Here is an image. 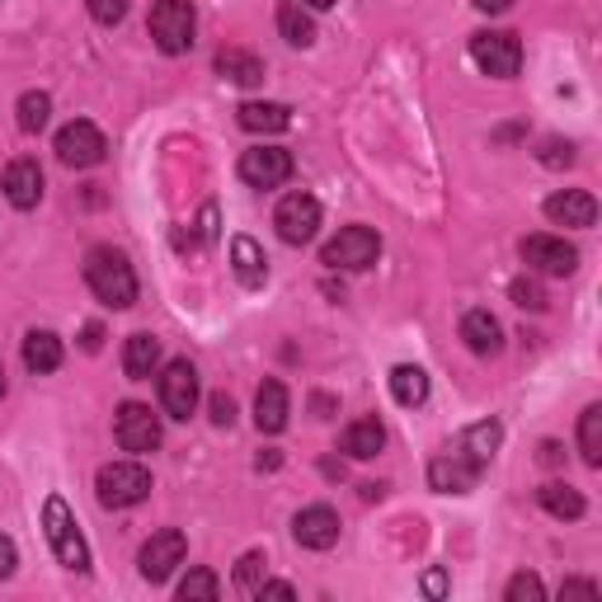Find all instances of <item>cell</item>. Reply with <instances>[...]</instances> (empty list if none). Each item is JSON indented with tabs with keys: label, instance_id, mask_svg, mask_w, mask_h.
Listing matches in <instances>:
<instances>
[{
	"label": "cell",
	"instance_id": "4dcf8cb0",
	"mask_svg": "<svg viewBox=\"0 0 602 602\" xmlns=\"http://www.w3.org/2000/svg\"><path fill=\"white\" fill-rule=\"evenodd\" d=\"M48 113H52V99L43 90H29L24 99H19V128H24V132H43Z\"/></svg>",
	"mask_w": 602,
	"mask_h": 602
},
{
	"label": "cell",
	"instance_id": "c3c4849f",
	"mask_svg": "<svg viewBox=\"0 0 602 602\" xmlns=\"http://www.w3.org/2000/svg\"><path fill=\"white\" fill-rule=\"evenodd\" d=\"M381 494H387V485H363V499H368V504H372V499H381Z\"/></svg>",
	"mask_w": 602,
	"mask_h": 602
},
{
	"label": "cell",
	"instance_id": "f6af8a7d",
	"mask_svg": "<svg viewBox=\"0 0 602 602\" xmlns=\"http://www.w3.org/2000/svg\"><path fill=\"white\" fill-rule=\"evenodd\" d=\"M541 461H546V466H560L565 452H560V443H541Z\"/></svg>",
	"mask_w": 602,
	"mask_h": 602
},
{
	"label": "cell",
	"instance_id": "5bb4252c",
	"mask_svg": "<svg viewBox=\"0 0 602 602\" xmlns=\"http://www.w3.org/2000/svg\"><path fill=\"white\" fill-rule=\"evenodd\" d=\"M475 480H480V461H471L466 452H443L429 466V485L438 494H466L475 490Z\"/></svg>",
	"mask_w": 602,
	"mask_h": 602
},
{
	"label": "cell",
	"instance_id": "681fc988",
	"mask_svg": "<svg viewBox=\"0 0 602 602\" xmlns=\"http://www.w3.org/2000/svg\"><path fill=\"white\" fill-rule=\"evenodd\" d=\"M0 395H6V372H0Z\"/></svg>",
	"mask_w": 602,
	"mask_h": 602
},
{
	"label": "cell",
	"instance_id": "e575fe53",
	"mask_svg": "<svg viewBox=\"0 0 602 602\" xmlns=\"http://www.w3.org/2000/svg\"><path fill=\"white\" fill-rule=\"evenodd\" d=\"M504 598H509V602H541V598H546V589H541L536 574H518V579H509Z\"/></svg>",
	"mask_w": 602,
	"mask_h": 602
},
{
	"label": "cell",
	"instance_id": "30bf717a",
	"mask_svg": "<svg viewBox=\"0 0 602 602\" xmlns=\"http://www.w3.org/2000/svg\"><path fill=\"white\" fill-rule=\"evenodd\" d=\"M113 433H118V448H123V452H137V456L160 448V419L151 414V405H137V400H128V405L118 410Z\"/></svg>",
	"mask_w": 602,
	"mask_h": 602
},
{
	"label": "cell",
	"instance_id": "e0dca14e",
	"mask_svg": "<svg viewBox=\"0 0 602 602\" xmlns=\"http://www.w3.org/2000/svg\"><path fill=\"white\" fill-rule=\"evenodd\" d=\"M546 217L555 227H574V231H584L598 222V203H593V193L584 189H560L546 198Z\"/></svg>",
	"mask_w": 602,
	"mask_h": 602
},
{
	"label": "cell",
	"instance_id": "bcb514c9",
	"mask_svg": "<svg viewBox=\"0 0 602 602\" xmlns=\"http://www.w3.org/2000/svg\"><path fill=\"white\" fill-rule=\"evenodd\" d=\"M513 6V0H475V10H485V14H504Z\"/></svg>",
	"mask_w": 602,
	"mask_h": 602
},
{
	"label": "cell",
	"instance_id": "ba28073f",
	"mask_svg": "<svg viewBox=\"0 0 602 602\" xmlns=\"http://www.w3.org/2000/svg\"><path fill=\"white\" fill-rule=\"evenodd\" d=\"M160 405H165L170 419H189L198 410V368L189 358H174L160 372Z\"/></svg>",
	"mask_w": 602,
	"mask_h": 602
},
{
	"label": "cell",
	"instance_id": "7bdbcfd3",
	"mask_svg": "<svg viewBox=\"0 0 602 602\" xmlns=\"http://www.w3.org/2000/svg\"><path fill=\"white\" fill-rule=\"evenodd\" d=\"M424 593H429V598H443V593H448V574H443V570H429V574H424Z\"/></svg>",
	"mask_w": 602,
	"mask_h": 602
},
{
	"label": "cell",
	"instance_id": "4fadbf2b",
	"mask_svg": "<svg viewBox=\"0 0 602 602\" xmlns=\"http://www.w3.org/2000/svg\"><path fill=\"white\" fill-rule=\"evenodd\" d=\"M240 179L254 189H278L292 179V151L283 147H254L240 155Z\"/></svg>",
	"mask_w": 602,
	"mask_h": 602
},
{
	"label": "cell",
	"instance_id": "5b68a950",
	"mask_svg": "<svg viewBox=\"0 0 602 602\" xmlns=\"http://www.w3.org/2000/svg\"><path fill=\"white\" fill-rule=\"evenodd\" d=\"M377 254H381V235H377L372 227H344L325 250H320V264L358 273V269H372Z\"/></svg>",
	"mask_w": 602,
	"mask_h": 602
},
{
	"label": "cell",
	"instance_id": "ac0fdd59",
	"mask_svg": "<svg viewBox=\"0 0 602 602\" xmlns=\"http://www.w3.org/2000/svg\"><path fill=\"white\" fill-rule=\"evenodd\" d=\"M461 339H466L471 353L494 358L499 349H504V325H499L490 311H466V315H461Z\"/></svg>",
	"mask_w": 602,
	"mask_h": 602
},
{
	"label": "cell",
	"instance_id": "ab89813d",
	"mask_svg": "<svg viewBox=\"0 0 602 602\" xmlns=\"http://www.w3.org/2000/svg\"><path fill=\"white\" fill-rule=\"evenodd\" d=\"M560 598H598V584H589V579H570V584H560Z\"/></svg>",
	"mask_w": 602,
	"mask_h": 602
},
{
	"label": "cell",
	"instance_id": "cb8c5ba5",
	"mask_svg": "<svg viewBox=\"0 0 602 602\" xmlns=\"http://www.w3.org/2000/svg\"><path fill=\"white\" fill-rule=\"evenodd\" d=\"M155 368H160V339H151V334H132V339H128V349H123V372H128L132 381H147Z\"/></svg>",
	"mask_w": 602,
	"mask_h": 602
},
{
	"label": "cell",
	"instance_id": "f1b7e54d",
	"mask_svg": "<svg viewBox=\"0 0 602 602\" xmlns=\"http://www.w3.org/2000/svg\"><path fill=\"white\" fill-rule=\"evenodd\" d=\"M278 33H283L292 48H311L315 43V19L292 0V6L278 10Z\"/></svg>",
	"mask_w": 602,
	"mask_h": 602
},
{
	"label": "cell",
	"instance_id": "7dc6e473",
	"mask_svg": "<svg viewBox=\"0 0 602 602\" xmlns=\"http://www.w3.org/2000/svg\"><path fill=\"white\" fill-rule=\"evenodd\" d=\"M297 6H311V10H330V6H339V0H297Z\"/></svg>",
	"mask_w": 602,
	"mask_h": 602
},
{
	"label": "cell",
	"instance_id": "6da1fadb",
	"mask_svg": "<svg viewBox=\"0 0 602 602\" xmlns=\"http://www.w3.org/2000/svg\"><path fill=\"white\" fill-rule=\"evenodd\" d=\"M86 283L113 311H123V307H132V301H137V273L128 264V254L113 250V245H94L86 254Z\"/></svg>",
	"mask_w": 602,
	"mask_h": 602
},
{
	"label": "cell",
	"instance_id": "d590c367",
	"mask_svg": "<svg viewBox=\"0 0 602 602\" xmlns=\"http://www.w3.org/2000/svg\"><path fill=\"white\" fill-rule=\"evenodd\" d=\"M123 14H128V0H90V19L104 29H113Z\"/></svg>",
	"mask_w": 602,
	"mask_h": 602
},
{
	"label": "cell",
	"instance_id": "3957f363",
	"mask_svg": "<svg viewBox=\"0 0 602 602\" xmlns=\"http://www.w3.org/2000/svg\"><path fill=\"white\" fill-rule=\"evenodd\" d=\"M147 29L155 38V48L165 52V57H179V52H189L193 48V33H198V14L189 0H155L151 6V19H147Z\"/></svg>",
	"mask_w": 602,
	"mask_h": 602
},
{
	"label": "cell",
	"instance_id": "4316f807",
	"mask_svg": "<svg viewBox=\"0 0 602 602\" xmlns=\"http://www.w3.org/2000/svg\"><path fill=\"white\" fill-rule=\"evenodd\" d=\"M499 443H504V429H499L494 419H485V424H471L466 433H461V452H466L471 461H480V466H485V461L499 452Z\"/></svg>",
	"mask_w": 602,
	"mask_h": 602
},
{
	"label": "cell",
	"instance_id": "83f0119b",
	"mask_svg": "<svg viewBox=\"0 0 602 602\" xmlns=\"http://www.w3.org/2000/svg\"><path fill=\"white\" fill-rule=\"evenodd\" d=\"M391 395L400 400V405H424L429 400V372L424 368H395L391 372Z\"/></svg>",
	"mask_w": 602,
	"mask_h": 602
},
{
	"label": "cell",
	"instance_id": "7a4b0ae2",
	"mask_svg": "<svg viewBox=\"0 0 602 602\" xmlns=\"http://www.w3.org/2000/svg\"><path fill=\"white\" fill-rule=\"evenodd\" d=\"M43 532H48L52 555L62 560L67 570H76V574H86V570H90V546H86V536H80L76 513L67 509V499H62V494H52L48 504H43Z\"/></svg>",
	"mask_w": 602,
	"mask_h": 602
},
{
	"label": "cell",
	"instance_id": "ee69618b",
	"mask_svg": "<svg viewBox=\"0 0 602 602\" xmlns=\"http://www.w3.org/2000/svg\"><path fill=\"white\" fill-rule=\"evenodd\" d=\"M198 231H203V240H217V208H203V217H198Z\"/></svg>",
	"mask_w": 602,
	"mask_h": 602
},
{
	"label": "cell",
	"instance_id": "b9f144b4",
	"mask_svg": "<svg viewBox=\"0 0 602 602\" xmlns=\"http://www.w3.org/2000/svg\"><path fill=\"white\" fill-rule=\"evenodd\" d=\"M254 598H297L292 584H278V579H264V584L254 589Z\"/></svg>",
	"mask_w": 602,
	"mask_h": 602
},
{
	"label": "cell",
	"instance_id": "277c9868",
	"mask_svg": "<svg viewBox=\"0 0 602 602\" xmlns=\"http://www.w3.org/2000/svg\"><path fill=\"white\" fill-rule=\"evenodd\" d=\"M94 490H99V504L104 509H137L151 494V471L142 461H113V466L99 471Z\"/></svg>",
	"mask_w": 602,
	"mask_h": 602
},
{
	"label": "cell",
	"instance_id": "f546056e",
	"mask_svg": "<svg viewBox=\"0 0 602 602\" xmlns=\"http://www.w3.org/2000/svg\"><path fill=\"white\" fill-rule=\"evenodd\" d=\"M579 452L589 466H602V405H589L579 414Z\"/></svg>",
	"mask_w": 602,
	"mask_h": 602
},
{
	"label": "cell",
	"instance_id": "1f68e13d",
	"mask_svg": "<svg viewBox=\"0 0 602 602\" xmlns=\"http://www.w3.org/2000/svg\"><path fill=\"white\" fill-rule=\"evenodd\" d=\"M179 598H184V602H193V598L217 602V598H222V584H217L212 570H189L184 579H179Z\"/></svg>",
	"mask_w": 602,
	"mask_h": 602
},
{
	"label": "cell",
	"instance_id": "484cf974",
	"mask_svg": "<svg viewBox=\"0 0 602 602\" xmlns=\"http://www.w3.org/2000/svg\"><path fill=\"white\" fill-rule=\"evenodd\" d=\"M381 448H387V429H381L377 419H353V424L344 429V452H349V456L368 461V456H377Z\"/></svg>",
	"mask_w": 602,
	"mask_h": 602
},
{
	"label": "cell",
	"instance_id": "8fae6325",
	"mask_svg": "<svg viewBox=\"0 0 602 602\" xmlns=\"http://www.w3.org/2000/svg\"><path fill=\"white\" fill-rule=\"evenodd\" d=\"M273 227L288 245H307V240H315V231H320V203L311 193H288L273 212Z\"/></svg>",
	"mask_w": 602,
	"mask_h": 602
},
{
	"label": "cell",
	"instance_id": "ffe728a7",
	"mask_svg": "<svg viewBox=\"0 0 602 602\" xmlns=\"http://www.w3.org/2000/svg\"><path fill=\"white\" fill-rule=\"evenodd\" d=\"M24 368L33 377H48L62 368V339H57L52 330H29L24 334Z\"/></svg>",
	"mask_w": 602,
	"mask_h": 602
},
{
	"label": "cell",
	"instance_id": "f35d334b",
	"mask_svg": "<svg viewBox=\"0 0 602 602\" xmlns=\"http://www.w3.org/2000/svg\"><path fill=\"white\" fill-rule=\"evenodd\" d=\"M14 565H19V551H14V541L0 532V579H10L14 574Z\"/></svg>",
	"mask_w": 602,
	"mask_h": 602
},
{
	"label": "cell",
	"instance_id": "d6a6232c",
	"mask_svg": "<svg viewBox=\"0 0 602 602\" xmlns=\"http://www.w3.org/2000/svg\"><path fill=\"white\" fill-rule=\"evenodd\" d=\"M269 579V560H264V551H245L240 555V565H235V584L245 589V593H254L259 584Z\"/></svg>",
	"mask_w": 602,
	"mask_h": 602
},
{
	"label": "cell",
	"instance_id": "44dd1931",
	"mask_svg": "<svg viewBox=\"0 0 602 602\" xmlns=\"http://www.w3.org/2000/svg\"><path fill=\"white\" fill-rule=\"evenodd\" d=\"M217 76L231 86H264V62L245 48H222L217 52Z\"/></svg>",
	"mask_w": 602,
	"mask_h": 602
},
{
	"label": "cell",
	"instance_id": "9a60e30c",
	"mask_svg": "<svg viewBox=\"0 0 602 602\" xmlns=\"http://www.w3.org/2000/svg\"><path fill=\"white\" fill-rule=\"evenodd\" d=\"M292 536L301 541L307 551H330L339 541V513L325 509V504H311L292 518Z\"/></svg>",
	"mask_w": 602,
	"mask_h": 602
},
{
	"label": "cell",
	"instance_id": "74e56055",
	"mask_svg": "<svg viewBox=\"0 0 602 602\" xmlns=\"http://www.w3.org/2000/svg\"><path fill=\"white\" fill-rule=\"evenodd\" d=\"M541 165H574V147L570 142H546L541 147Z\"/></svg>",
	"mask_w": 602,
	"mask_h": 602
},
{
	"label": "cell",
	"instance_id": "2e32d148",
	"mask_svg": "<svg viewBox=\"0 0 602 602\" xmlns=\"http://www.w3.org/2000/svg\"><path fill=\"white\" fill-rule=\"evenodd\" d=\"M0 189H6L10 208L33 212L38 203H43V170H38V160H14V165L6 170V179H0Z\"/></svg>",
	"mask_w": 602,
	"mask_h": 602
},
{
	"label": "cell",
	"instance_id": "8d00e7d4",
	"mask_svg": "<svg viewBox=\"0 0 602 602\" xmlns=\"http://www.w3.org/2000/svg\"><path fill=\"white\" fill-rule=\"evenodd\" d=\"M208 410H212V424H217V429H231V424H235V400H231L227 391H217V395L208 400Z\"/></svg>",
	"mask_w": 602,
	"mask_h": 602
},
{
	"label": "cell",
	"instance_id": "d6986e66",
	"mask_svg": "<svg viewBox=\"0 0 602 602\" xmlns=\"http://www.w3.org/2000/svg\"><path fill=\"white\" fill-rule=\"evenodd\" d=\"M254 424L259 433H283L288 429V387L283 381H264V387L254 391Z\"/></svg>",
	"mask_w": 602,
	"mask_h": 602
},
{
	"label": "cell",
	"instance_id": "8992f818",
	"mask_svg": "<svg viewBox=\"0 0 602 602\" xmlns=\"http://www.w3.org/2000/svg\"><path fill=\"white\" fill-rule=\"evenodd\" d=\"M471 62L494 76V80H509L523 67V43L513 33H499V29H485V33H471Z\"/></svg>",
	"mask_w": 602,
	"mask_h": 602
},
{
	"label": "cell",
	"instance_id": "52a82bcc",
	"mask_svg": "<svg viewBox=\"0 0 602 602\" xmlns=\"http://www.w3.org/2000/svg\"><path fill=\"white\" fill-rule=\"evenodd\" d=\"M184 555H189V541H184V532L179 528H165V532H155L147 546H142V579L147 584H165V579L184 565Z\"/></svg>",
	"mask_w": 602,
	"mask_h": 602
},
{
	"label": "cell",
	"instance_id": "836d02e7",
	"mask_svg": "<svg viewBox=\"0 0 602 602\" xmlns=\"http://www.w3.org/2000/svg\"><path fill=\"white\" fill-rule=\"evenodd\" d=\"M509 292H513V301H518L523 311H546V292H541L536 278H518Z\"/></svg>",
	"mask_w": 602,
	"mask_h": 602
},
{
	"label": "cell",
	"instance_id": "7c38bea8",
	"mask_svg": "<svg viewBox=\"0 0 602 602\" xmlns=\"http://www.w3.org/2000/svg\"><path fill=\"white\" fill-rule=\"evenodd\" d=\"M523 259H528V269L546 273V278H570L579 269V250L570 245V240H560V235H528L523 240Z\"/></svg>",
	"mask_w": 602,
	"mask_h": 602
},
{
	"label": "cell",
	"instance_id": "9c48e42d",
	"mask_svg": "<svg viewBox=\"0 0 602 602\" xmlns=\"http://www.w3.org/2000/svg\"><path fill=\"white\" fill-rule=\"evenodd\" d=\"M104 132H99L94 123H86V118H76V123H67L62 132H57V155H62V165L71 170H90L104 160Z\"/></svg>",
	"mask_w": 602,
	"mask_h": 602
},
{
	"label": "cell",
	"instance_id": "603a6c76",
	"mask_svg": "<svg viewBox=\"0 0 602 602\" xmlns=\"http://www.w3.org/2000/svg\"><path fill=\"white\" fill-rule=\"evenodd\" d=\"M235 118H240V128L245 132H288L292 128V109L288 104H259V99L240 104Z\"/></svg>",
	"mask_w": 602,
	"mask_h": 602
},
{
	"label": "cell",
	"instance_id": "60d3db41",
	"mask_svg": "<svg viewBox=\"0 0 602 602\" xmlns=\"http://www.w3.org/2000/svg\"><path fill=\"white\" fill-rule=\"evenodd\" d=\"M80 349H86V353L104 349V325H86V330H80Z\"/></svg>",
	"mask_w": 602,
	"mask_h": 602
},
{
	"label": "cell",
	"instance_id": "7402d4cb",
	"mask_svg": "<svg viewBox=\"0 0 602 602\" xmlns=\"http://www.w3.org/2000/svg\"><path fill=\"white\" fill-rule=\"evenodd\" d=\"M231 269H235V278H240L245 288H264L269 259H264V250H259L250 235H235V240H231Z\"/></svg>",
	"mask_w": 602,
	"mask_h": 602
},
{
	"label": "cell",
	"instance_id": "d4e9b609",
	"mask_svg": "<svg viewBox=\"0 0 602 602\" xmlns=\"http://www.w3.org/2000/svg\"><path fill=\"white\" fill-rule=\"evenodd\" d=\"M536 499H541V509H546L551 518H560V523H574V518H584V494L570 490V485H560V480L541 485Z\"/></svg>",
	"mask_w": 602,
	"mask_h": 602
}]
</instances>
